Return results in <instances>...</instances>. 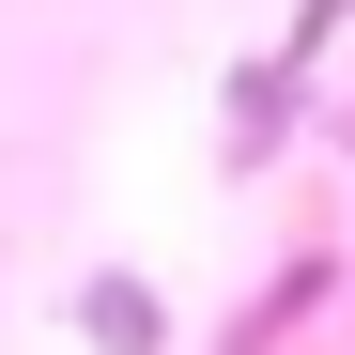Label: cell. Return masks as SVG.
<instances>
[{"label": "cell", "instance_id": "6da1fadb", "mask_svg": "<svg viewBox=\"0 0 355 355\" xmlns=\"http://www.w3.org/2000/svg\"><path fill=\"white\" fill-rule=\"evenodd\" d=\"M78 340H93V355H170L155 278H124V263H108V278H78Z\"/></svg>", "mask_w": 355, "mask_h": 355}, {"label": "cell", "instance_id": "7a4b0ae2", "mask_svg": "<svg viewBox=\"0 0 355 355\" xmlns=\"http://www.w3.org/2000/svg\"><path fill=\"white\" fill-rule=\"evenodd\" d=\"M293 93H309V62H293V46L232 78V155H278V139H293Z\"/></svg>", "mask_w": 355, "mask_h": 355}, {"label": "cell", "instance_id": "3957f363", "mask_svg": "<svg viewBox=\"0 0 355 355\" xmlns=\"http://www.w3.org/2000/svg\"><path fill=\"white\" fill-rule=\"evenodd\" d=\"M340 16H355V0H309V16H293V62H309V46H324V31H340Z\"/></svg>", "mask_w": 355, "mask_h": 355}]
</instances>
